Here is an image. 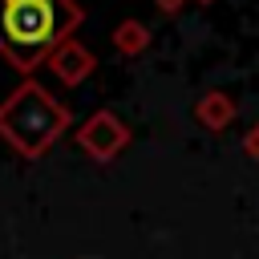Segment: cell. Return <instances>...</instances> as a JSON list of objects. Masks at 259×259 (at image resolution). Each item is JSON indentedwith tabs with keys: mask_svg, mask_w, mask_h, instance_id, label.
<instances>
[{
	"mask_svg": "<svg viewBox=\"0 0 259 259\" xmlns=\"http://www.w3.org/2000/svg\"><path fill=\"white\" fill-rule=\"evenodd\" d=\"M61 0H0V45L20 65H32L61 36Z\"/></svg>",
	"mask_w": 259,
	"mask_h": 259,
	"instance_id": "1",
	"label": "cell"
}]
</instances>
